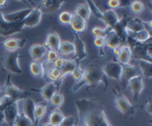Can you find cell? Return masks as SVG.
<instances>
[{"label":"cell","instance_id":"cell-1","mask_svg":"<svg viewBox=\"0 0 152 126\" xmlns=\"http://www.w3.org/2000/svg\"><path fill=\"white\" fill-rule=\"evenodd\" d=\"M82 126H113L102 105L91 99H81L76 102Z\"/></svg>","mask_w":152,"mask_h":126},{"label":"cell","instance_id":"cell-2","mask_svg":"<svg viewBox=\"0 0 152 126\" xmlns=\"http://www.w3.org/2000/svg\"><path fill=\"white\" fill-rule=\"evenodd\" d=\"M0 62L6 71L12 74H21L23 70L19 66V53L15 52H4L0 55Z\"/></svg>","mask_w":152,"mask_h":126},{"label":"cell","instance_id":"cell-3","mask_svg":"<svg viewBox=\"0 0 152 126\" xmlns=\"http://www.w3.org/2000/svg\"><path fill=\"white\" fill-rule=\"evenodd\" d=\"M105 81V76L100 69L94 66H89L84 70V77L83 80L81 81V84L77 85L73 90L77 89L78 87H81L82 85H88V86H91V85H97L100 82Z\"/></svg>","mask_w":152,"mask_h":126},{"label":"cell","instance_id":"cell-4","mask_svg":"<svg viewBox=\"0 0 152 126\" xmlns=\"http://www.w3.org/2000/svg\"><path fill=\"white\" fill-rule=\"evenodd\" d=\"M102 71L107 78L116 80V81H121L123 66L118 62H107L102 67Z\"/></svg>","mask_w":152,"mask_h":126},{"label":"cell","instance_id":"cell-5","mask_svg":"<svg viewBox=\"0 0 152 126\" xmlns=\"http://www.w3.org/2000/svg\"><path fill=\"white\" fill-rule=\"evenodd\" d=\"M95 15L97 14V17H99L102 21L104 22V24L107 25V28H114L118 23L120 22V18L118 16L117 12L115 10H107L104 12H100L99 9H95Z\"/></svg>","mask_w":152,"mask_h":126},{"label":"cell","instance_id":"cell-6","mask_svg":"<svg viewBox=\"0 0 152 126\" xmlns=\"http://www.w3.org/2000/svg\"><path fill=\"white\" fill-rule=\"evenodd\" d=\"M42 10L38 7L33 8L31 11L28 14L26 18L21 22V27H36L39 23L41 22L42 19Z\"/></svg>","mask_w":152,"mask_h":126},{"label":"cell","instance_id":"cell-7","mask_svg":"<svg viewBox=\"0 0 152 126\" xmlns=\"http://www.w3.org/2000/svg\"><path fill=\"white\" fill-rule=\"evenodd\" d=\"M4 95L9 97L13 102H18L19 100L23 99L26 92L24 90H21L18 87H16L15 85L12 83H6L4 86Z\"/></svg>","mask_w":152,"mask_h":126},{"label":"cell","instance_id":"cell-8","mask_svg":"<svg viewBox=\"0 0 152 126\" xmlns=\"http://www.w3.org/2000/svg\"><path fill=\"white\" fill-rule=\"evenodd\" d=\"M31 11V8H24L18 11L10 12V13L3 14V19L7 23H10V24L23 22V20L28 16V14Z\"/></svg>","mask_w":152,"mask_h":126},{"label":"cell","instance_id":"cell-9","mask_svg":"<svg viewBox=\"0 0 152 126\" xmlns=\"http://www.w3.org/2000/svg\"><path fill=\"white\" fill-rule=\"evenodd\" d=\"M128 88L131 90L133 97L135 99H138V97L141 95L143 89L145 88V84H144L143 78L141 76L135 77V78L131 79L128 82Z\"/></svg>","mask_w":152,"mask_h":126},{"label":"cell","instance_id":"cell-10","mask_svg":"<svg viewBox=\"0 0 152 126\" xmlns=\"http://www.w3.org/2000/svg\"><path fill=\"white\" fill-rule=\"evenodd\" d=\"M115 106L117 107L118 110L124 115H127L130 111L132 110L133 106L130 103L129 99L124 95H118L115 99Z\"/></svg>","mask_w":152,"mask_h":126},{"label":"cell","instance_id":"cell-11","mask_svg":"<svg viewBox=\"0 0 152 126\" xmlns=\"http://www.w3.org/2000/svg\"><path fill=\"white\" fill-rule=\"evenodd\" d=\"M3 114H4V119H5V122L7 124L13 125L14 120H15V118L18 117V115L19 114L18 102L11 104V105L8 106L6 109H4Z\"/></svg>","mask_w":152,"mask_h":126},{"label":"cell","instance_id":"cell-12","mask_svg":"<svg viewBox=\"0 0 152 126\" xmlns=\"http://www.w3.org/2000/svg\"><path fill=\"white\" fill-rule=\"evenodd\" d=\"M132 58V50L129 45H123L119 48V54L117 55L118 63L122 66L130 64V60Z\"/></svg>","mask_w":152,"mask_h":126},{"label":"cell","instance_id":"cell-13","mask_svg":"<svg viewBox=\"0 0 152 126\" xmlns=\"http://www.w3.org/2000/svg\"><path fill=\"white\" fill-rule=\"evenodd\" d=\"M74 45V57L78 60H84L87 57V52L86 48H85V45L83 42V40L78 36V35H76L75 36V42Z\"/></svg>","mask_w":152,"mask_h":126},{"label":"cell","instance_id":"cell-14","mask_svg":"<svg viewBox=\"0 0 152 126\" xmlns=\"http://www.w3.org/2000/svg\"><path fill=\"white\" fill-rule=\"evenodd\" d=\"M35 107H36V103L33 99L31 98H26L23 101V113L28 119H31L35 124Z\"/></svg>","mask_w":152,"mask_h":126},{"label":"cell","instance_id":"cell-15","mask_svg":"<svg viewBox=\"0 0 152 126\" xmlns=\"http://www.w3.org/2000/svg\"><path fill=\"white\" fill-rule=\"evenodd\" d=\"M138 76H141V75H140V73H139L138 69H137L135 66H133V65H130V64L123 66L122 79L121 80H124L125 82L128 83L131 79L135 78V77H138Z\"/></svg>","mask_w":152,"mask_h":126},{"label":"cell","instance_id":"cell-16","mask_svg":"<svg viewBox=\"0 0 152 126\" xmlns=\"http://www.w3.org/2000/svg\"><path fill=\"white\" fill-rule=\"evenodd\" d=\"M29 55H31V57L37 62L38 60L43 59V58L47 55V48L43 45L35 43V45H33L29 48Z\"/></svg>","mask_w":152,"mask_h":126},{"label":"cell","instance_id":"cell-17","mask_svg":"<svg viewBox=\"0 0 152 126\" xmlns=\"http://www.w3.org/2000/svg\"><path fill=\"white\" fill-rule=\"evenodd\" d=\"M56 92H57V86H56V84L54 82H50V83L46 84L43 88L40 89L41 96L43 97L44 100L48 101V102H50L51 98Z\"/></svg>","mask_w":152,"mask_h":126},{"label":"cell","instance_id":"cell-18","mask_svg":"<svg viewBox=\"0 0 152 126\" xmlns=\"http://www.w3.org/2000/svg\"><path fill=\"white\" fill-rule=\"evenodd\" d=\"M75 15L78 17L82 18L83 20L87 21L90 17V14H91V7L88 3H82L78 4L75 7Z\"/></svg>","mask_w":152,"mask_h":126},{"label":"cell","instance_id":"cell-19","mask_svg":"<svg viewBox=\"0 0 152 126\" xmlns=\"http://www.w3.org/2000/svg\"><path fill=\"white\" fill-rule=\"evenodd\" d=\"M61 42H62V40H61L60 36H59L57 32H51L47 35L45 45H46V47H48L51 50H56V52H57Z\"/></svg>","mask_w":152,"mask_h":126},{"label":"cell","instance_id":"cell-20","mask_svg":"<svg viewBox=\"0 0 152 126\" xmlns=\"http://www.w3.org/2000/svg\"><path fill=\"white\" fill-rule=\"evenodd\" d=\"M104 40H105V45H107L110 48H119L120 47V37L119 35L114 30H112L110 32H107L104 36Z\"/></svg>","mask_w":152,"mask_h":126},{"label":"cell","instance_id":"cell-21","mask_svg":"<svg viewBox=\"0 0 152 126\" xmlns=\"http://www.w3.org/2000/svg\"><path fill=\"white\" fill-rule=\"evenodd\" d=\"M69 25L72 27V30H74L76 33H79V32H83V31L86 30L87 23H86V21L83 20L82 18L76 16L75 14H72V19H71Z\"/></svg>","mask_w":152,"mask_h":126},{"label":"cell","instance_id":"cell-22","mask_svg":"<svg viewBox=\"0 0 152 126\" xmlns=\"http://www.w3.org/2000/svg\"><path fill=\"white\" fill-rule=\"evenodd\" d=\"M23 40H19V38H14V37H10L7 38L3 42V47L8 52H15L18 48H21V45H23L24 42H23Z\"/></svg>","mask_w":152,"mask_h":126},{"label":"cell","instance_id":"cell-23","mask_svg":"<svg viewBox=\"0 0 152 126\" xmlns=\"http://www.w3.org/2000/svg\"><path fill=\"white\" fill-rule=\"evenodd\" d=\"M29 71L36 78H44V76H45V68H44L43 64L36 62V60L29 64Z\"/></svg>","mask_w":152,"mask_h":126},{"label":"cell","instance_id":"cell-24","mask_svg":"<svg viewBox=\"0 0 152 126\" xmlns=\"http://www.w3.org/2000/svg\"><path fill=\"white\" fill-rule=\"evenodd\" d=\"M76 68H77V64H76V62L74 60H66L65 59L64 66H63L62 69L60 70V73H61L60 79H63L64 77L67 76V75L72 74Z\"/></svg>","mask_w":152,"mask_h":126},{"label":"cell","instance_id":"cell-25","mask_svg":"<svg viewBox=\"0 0 152 126\" xmlns=\"http://www.w3.org/2000/svg\"><path fill=\"white\" fill-rule=\"evenodd\" d=\"M138 64L140 67L141 73L143 75L144 78H151L152 75V64L150 60H138Z\"/></svg>","mask_w":152,"mask_h":126},{"label":"cell","instance_id":"cell-26","mask_svg":"<svg viewBox=\"0 0 152 126\" xmlns=\"http://www.w3.org/2000/svg\"><path fill=\"white\" fill-rule=\"evenodd\" d=\"M58 50L62 55H73V54H74V52H75L74 45H73V42H71L64 40V42H61L60 45H59Z\"/></svg>","mask_w":152,"mask_h":126},{"label":"cell","instance_id":"cell-27","mask_svg":"<svg viewBox=\"0 0 152 126\" xmlns=\"http://www.w3.org/2000/svg\"><path fill=\"white\" fill-rule=\"evenodd\" d=\"M63 118H64V114L61 112L58 109H55L54 111L51 112V114L49 115V121L48 123L52 124L54 126H59L62 122Z\"/></svg>","mask_w":152,"mask_h":126},{"label":"cell","instance_id":"cell-28","mask_svg":"<svg viewBox=\"0 0 152 126\" xmlns=\"http://www.w3.org/2000/svg\"><path fill=\"white\" fill-rule=\"evenodd\" d=\"M46 111H47V107L43 104H36L35 107V113H34V116H35V124H38L40 122V120L45 116Z\"/></svg>","mask_w":152,"mask_h":126},{"label":"cell","instance_id":"cell-29","mask_svg":"<svg viewBox=\"0 0 152 126\" xmlns=\"http://www.w3.org/2000/svg\"><path fill=\"white\" fill-rule=\"evenodd\" d=\"M13 126H34V122L28 119L23 113H19L14 120Z\"/></svg>","mask_w":152,"mask_h":126},{"label":"cell","instance_id":"cell-30","mask_svg":"<svg viewBox=\"0 0 152 126\" xmlns=\"http://www.w3.org/2000/svg\"><path fill=\"white\" fill-rule=\"evenodd\" d=\"M50 103H51V105H52L53 107H55L56 109L60 108L61 106L63 105V103H64V95L61 94L60 92H56L52 98H51Z\"/></svg>","mask_w":152,"mask_h":126},{"label":"cell","instance_id":"cell-31","mask_svg":"<svg viewBox=\"0 0 152 126\" xmlns=\"http://www.w3.org/2000/svg\"><path fill=\"white\" fill-rule=\"evenodd\" d=\"M150 32H149L148 30H146V28H144V30H142L140 31H138L137 33H135V40L138 42H145L147 40L150 38Z\"/></svg>","mask_w":152,"mask_h":126},{"label":"cell","instance_id":"cell-32","mask_svg":"<svg viewBox=\"0 0 152 126\" xmlns=\"http://www.w3.org/2000/svg\"><path fill=\"white\" fill-rule=\"evenodd\" d=\"M130 9L134 14H141L145 9V5L142 1H133L130 4Z\"/></svg>","mask_w":152,"mask_h":126},{"label":"cell","instance_id":"cell-33","mask_svg":"<svg viewBox=\"0 0 152 126\" xmlns=\"http://www.w3.org/2000/svg\"><path fill=\"white\" fill-rule=\"evenodd\" d=\"M64 1H43V5L49 11H55L62 6Z\"/></svg>","mask_w":152,"mask_h":126},{"label":"cell","instance_id":"cell-34","mask_svg":"<svg viewBox=\"0 0 152 126\" xmlns=\"http://www.w3.org/2000/svg\"><path fill=\"white\" fill-rule=\"evenodd\" d=\"M144 26L140 24L139 22H137V21H133V22H130L128 25L126 26V31L127 32H131V33H137L138 31H140L142 30H144Z\"/></svg>","mask_w":152,"mask_h":126},{"label":"cell","instance_id":"cell-35","mask_svg":"<svg viewBox=\"0 0 152 126\" xmlns=\"http://www.w3.org/2000/svg\"><path fill=\"white\" fill-rule=\"evenodd\" d=\"M72 19V13L69 11H63L59 14V21L62 24H70V21Z\"/></svg>","mask_w":152,"mask_h":126},{"label":"cell","instance_id":"cell-36","mask_svg":"<svg viewBox=\"0 0 152 126\" xmlns=\"http://www.w3.org/2000/svg\"><path fill=\"white\" fill-rule=\"evenodd\" d=\"M77 125V120L74 116H64L62 122L59 126H76Z\"/></svg>","mask_w":152,"mask_h":126},{"label":"cell","instance_id":"cell-37","mask_svg":"<svg viewBox=\"0 0 152 126\" xmlns=\"http://www.w3.org/2000/svg\"><path fill=\"white\" fill-rule=\"evenodd\" d=\"M48 77L49 79L51 80L52 82H55V81H58L61 77V73H60V70L56 69V68H51L50 71L48 72Z\"/></svg>","mask_w":152,"mask_h":126},{"label":"cell","instance_id":"cell-38","mask_svg":"<svg viewBox=\"0 0 152 126\" xmlns=\"http://www.w3.org/2000/svg\"><path fill=\"white\" fill-rule=\"evenodd\" d=\"M13 103H18V102H13L9 97H7L5 95L2 96L1 98H0V110L3 111L4 109H6L8 106H10L11 104H13Z\"/></svg>","mask_w":152,"mask_h":126},{"label":"cell","instance_id":"cell-39","mask_svg":"<svg viewBox=\"0 0 152 126\" xmlns=\"http://www.w3.org/2000/svg\"><path fill=\"white\" fill-rule=\"evenodd\" d=\"M107 27L104 28L100 27V26H94L91 30V32L94 35V37H104L105 35H107Z\"/></svg>","mask_w":152,"mask_h":126},{"label":"cell","instance_id":"cell-40","mask_svg":"<svg viewBox=\"0 0 152 126\" xmlns=\"http://www.w3.org/2000/svg\"><path fill=\"white\" fill-rule=\"evenodd\" d=\"M71 75H72L73 79H74L75 81L81 82L83 80V77H84V70H83L82 68H80V67H77L74 70V72H73Z\"/></svg>","mask_w":152,"mask_h":126},{"label":"cell","instance_id":"cell-41","mask_svg":"<svg viewBox=\"0 0 152 126\" xmlns=\"http://www.w3.org/2000/svg\"><path fill=\"white\" fill-rule=\"evenodd\" d=\"M59 58V55H58V52L56 50H49L47 53V62L50 63V64H54L55 60H57Z\"/></svg>","mask_w":152,"mask_h":126},{"label":"cell","instance_id":"cell-42","mask_svg":"<svg viewBox=\"0 0 152 126\" xmlns=\"http://www.w3.org/2000/svg\"><path fill=\"white\" fill-rule=\"evenodd\" d=\"M12 27V24L7 23L5 20L3 19V14L0 12V30H8Z\"/></svg>","mask_w":152,"mask_h":126},{"label":"cell","instance_id":"cell-43","mask_svg":"<svg viewBox=\"0 0 152 126\" xmlns=\"http://www.w3.org/2000/svg\"><path fill=\"white\" fill-rule=\"evenodd\" d=\"M64 63H65V59H63L62 57H59L57 60H55V63H54V68H56V69L58 70H61L63 68V66H64Z\"/></svg>","mask_w":152,"mask_h":126},{"label":"cell","instance_id":"cell-44","mask_svg":"<svg viewBox=\"0 0 152 126\" xmlns=\"http://www.w3.org/2000/svg\"><path fill=\"white\" fill-rule=\"evenodd\" d=\"M107 5H109V7L112 10H114V9L119 8L121 6V1L120 0H109L107 1Z\"/></svg>","mask_w":152,"mask_h":126},{"label":"cell","instance_id":"cell-45","mask_svg":"<svg viewBox=\"0 0 152 126\" xmlns=\"http://www.w3.org/2000/svg\"><path fill=\"white\" fill-rule=\"evenodd\" d=\"M94 45L97 48H104L105 45V40L104 37H94Z\"/></svg>","mask_w":152,"mask_h":126},{"label":"cell","instance_id":"cell-46","mask_svg":"<svg viewBox=\"0 0 152 126\" xmlns=\"http://www.w3.org/2000/svg\"><path fill=\"white\" fill-rule=\"evenodd\" d=\"M5 123V119H4V114H3V111L0 110V125Z\"/></svg>","mask_w":152,"mask_h":126},{"label":"cell","instance_id":"cell-47","mask_svg":"<svg viewBox=\"0 0 152 126\" xmlns=\"http://www.w3.org/2000/svg\"><path fill=\"white\" fill-rule=\"evenodd\" d=\"M6 3H7L6 0H0V7H2V6L6 5Z\"/></svg>","mask_w":152,"mask_h":126},{"label":"cell","instance_id":"cell-48","mask_svg":"<svg viewBox=\"0 0 152 126\" xmlns=\"http://www.w3.org/2000/svg\"><path fill=\"white\" fill-rule=\"evenodd\" d=\"M147 111H148L149 114H151V103H148V106H147Z\"/></svg>","mask_w":152,"mask_h":126},{"label":"cell","instance_id":"cell-49","mask_svg":"<svg viewBox=\"0 0 152 126\" xmlns=\"http://www.w3.org/2000/svg\"><path fill=\"white\" fill-rule=\"evenodd\" d=\"M42 126H54V125H52V124H50V123H44V124H42Z\"/></svg>","mask_w":152,"mask_h":126},{"label":"cell","instance_id":"cell-50","mask_svg":"<svg viewBox=\"0 0 152 126\" xmlns=\"http://www.w3.org/2000/svg\"><path fill=\"white\" fill-rule=\"evenodd\" d=\"M76 126H82V125H76Z\"/></svg>","mask_w":152,"mask_h":126}]
</instances>
